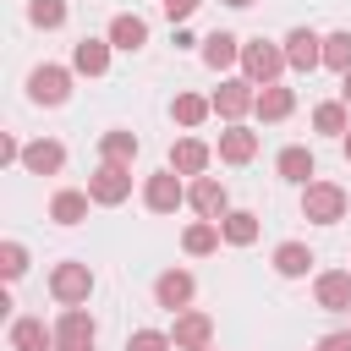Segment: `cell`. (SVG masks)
<instances>
[{
    "label": "cell",
    "instance_id": "7",
    "mask_svg": "<svg viewBox=\"0 0 351 351\" xmlns=\"http://www.w3.org/2000/svg\"><path fill=\"white\" fill-rule=\"evenodd\" d=\"M280 49H285V66L291 71H318L324 66V33H313V27H291L285 38H280Z\"/></svg>",
    "mask_w": 351,
    "mask_h": 351
},
{
    "label": "cell",
    "instance_id": "26",
    "mask_svg": "<svg viewBox=\"0 0 351 351\" xmlns=\"http://www.w3.org/2000/svg\"><path fill=\"white\" fill-rule=\"evenodd\" d=\"M88 203H93L88 192H77V186H60V192L49 197V219H55V225H82V219H88Z\"/></svg>",
    "mask_w": 351,
    "mask_h": 351
},
{
    "label": "cell",
    "instance_id": "28",
    "mask_svg": "<svg viewBox=\"0 0 351 351\" xmlns=\"http://www.w3.org/2000/svg\"><path fill=\"white\" fill-rule=\"evenodd\" d=\"M307 269H313V247L307 241H280L274 247V274L280 280H302Z\"/></svg>",
    "mask_w": 351,
    "mask_h": 351
},
{
    "label": "cell",
    "instance_id": "2",
    "mask_svg": "<svg viewBox=\"0 0 351 351\" xmlns=\"http://www.w3.org/2000/svg\"><path fill=\"white\" fill-rule=\"evenodd\" d=\"M280 71H285V49L280 44H269V38H247L241 44V77L252 88H274Z\"/></svg>",
    "mask_w": 351,
    "mask_h": 351
},
{
    "label": "cell",
    "instance_id": "41",
    "mask_svg": "<svg viewBox=\"0 0 351 351\" xmlns=\"http://www.w3.org/2000/svg\"><path fill=\"white\" fill-rule=\"evenodd\" d=\"M208 351H219V346H208Z\"/></svg>",
    "mask_w": 351,
    "mask_h": 351
},
{
    "label": "cell",
    "instance_id": "20",
    "mask_svg": "<svg viewBox=\"0 0 351 351\" xmlns=\"http://www.w3.org/2000/svg\"><path fill=\"white\" fill-rule=\"evenodd\" d=\"M219 159H225V165H252V159H258V132L241 126V121L225 126V132H219Z\"/></svg>",
    "mask_w": 351,
    "mask_h": 351
},
{
    "label": "cell",
    "instance_id": "15",
    "mask_svg": "<svg viewBox=\"0 0 351 351\" xmlns=\"http://www.w3.org/2000/svg\"><path fill=\"white\" fill-rule=\"evenodd\" d=\"M22 170H27V176H60V170H66V143L33 137V143L22 148Z\"/></svg>",
    "mask_w": 351,
    "mask_h": 351
},
{
    "label": "cell",
    "instance_id": "13",
    "mask_svg": "<svg viewBox=\"0 0 351 351\" xmlns=\"http://www.w3.org/2000/svg\"><path fill=\"white\" fill-rule=\"evenodd\" d=\"M313 302L324 313H351V269H324L313 280Z\"/></svg>",
    "mask_w": 351,
    "mask_h": 351
},
{
    "label": "cell",
    "instance_id": "3",
    "mask_svg": "<svg viewBox=\"0 0 351 351\" xmlns=\"http://www.w3.org/2000/svg\"><path fill=\"white\" fill-rule=\"evenodd\" d=\"M49 296H55L60 307H82V302L93 296V269L77 263V258L55 263V269H49Z\"/></svg>",
    "mask_w": 351,
    "mask_h": 351
},
{
    "label": "cell",
    "instance_id": "11",
    "mask_svg": "<svg viewBox=\"0 0 351 351\" xmlns=\"http://www.w3.org/2000/svg\"><path fill=\"white\" fill-rule=\"evenodd\" d=\"M192 296H197V280H192L186 269H165V274L154 280V302H159L165 313H186Z\"/></svg>",
    "mask_w": 351,
    "mask_h": 351
},
{
    "label": "cell",
    "instance_id": "32",
    "mask_svg": "<svg viewBox=\"0 0 351 351\" xmlns=\"http://www.w3.org/2000/svg\"><path fill=\"white\" fill-rule=\"evenodd\" d=\"M126 351H176V340H170V329H132Z\"/></svg>",
    "mask_w": 351,
    "mask_h": 351
},
{
    "label": "cell",
    "instance_id": "22",
    "mask_svg": "<svg viewBox=\"0 0 351 351\" xmlns=\"http://www.w3.org/2000/svg\"><path fill=\"white\" fill-rule=\"evenodd\" d=\"M219 219H192L186 230H181V252L186 258H208V252H219Z\"/></svg>",
    "mask_w": 351,
    "mask_h": 351
},
{
    "label": "cell",
    "instance_id": "31",
    "mask_svg": "<svg viewBox=\"0 0 351 351\" xmlns=\"http://www.w3.org/2000/svg\"><path fill=\"white\" fill-rule=\"evenodd\" d=\"M324 66L340 71V77L351 71V33H346V27H340V33H324Z\"/></svg>",
    "mask_w": 351,
    "mask_h": 351
},
{
    "label": "cell",
    "instance_id": "30",
    "mask_svg": "<svg viewBox=\"0 0 351 351\" xmlns=\"http://www.w3.org/2000/svg\"><path fill=\"white\" fill-rule=\"evenodd\" d=\"M66 0H27V22L33 27H44V33H55V27H66Z\"/></svg>",
    "mask_w": 351,
    "mask_h": 351
},
{
    "label": "cell",
    "instance_id": "34",
    "mask_svg": "<svg viewBox=\"0 0 351 351\" xmlns=\"http://www.w3.org/2000/svg\"><path fill=\"white\" fill-rule=\"evenodd\" d=\"M197 5H203V0H159V11H165L176 27H186V22L197 16Z\"/></svg>",
    "mask_w": 351,
    "mask_h": 351
},
{
    "label": "cell",
    "instance_id": "35",
    "mask_svg": "<svg viewBox=\"0 0 351 351\" xmlns=\"http://www.w3.org/2000/svg\"><path fill=\"white\" fill-rule=\"evenodd\" d=\"M22 148H27V143H16V137L5 132V137H0V165H22Z\"/></svg>",
    "mask_w": 351,
    "mask_h": 351
},
{
    "label": "cell",
    "instance_id": "37",
    "mask_svg": "<svg viewBox=\"0 0 351 351\" xmlns=\"http://www.w3.org/2000/svg\"><path fill=\"white\" fill-rule=\"evenodd\" d=\"M340 99H346V104H351V71H346V77H340Z\"/></svg>",
    "mask_w": 351,
    "mask_h": 351
},
{
    "label": "cell",
    "instance_id": "24",
    "mask_svg": "<svg viewBox=\"0 0 351 351\" xmlns=\"http://www.w3.org/2000/svg\"><path fill=\"white\" fill-rule=\"evenodd\" d=\"M313 132H324V137H346V132H351V104H346V99H324V104H313Z\"/></svg>",
    "mask_w": 351,
    "mask_h": 351
},
{
    "label": "cell",
    "instance_id": "25",
    "mask_svg": "<svg viewBox=\"0 0 351 351\" xmlns=\"http://www.w3.org/2000/svg\"><path fill=\"white\" fill-rule=\"evenodd\" d=\"M137 148H143V143H137V132H126V126H110V132L99 137V159H104V165H132Z\"/></svg>",
    "mask_w": 351,
    "mask_h": 351
},
{
    "label": "cell",
    "instance_id": "36",
    "mask_svg": "<svg viewBox=\"0 0 351 351\" xmlns=\"http://www.w3.org/2000/svg\"><path fill=\"white\" fill-rule=\"evenodd\" d=\"M318 351H351V329H335V335H324V340H318Z\"/></svg>",
    "mask_w": 351,
    "mask_h": 351
},
{
    "label": "cell",
    "instance_id": "14",
    "mask_svg": "<svg viewBox=\"0 0 351 351\" xmlns=\"http://www.w3.org/2000/svg\"><path fill=\"white\" fill-rule=\"evenodd\" d=\"M104 38H110V49L137 55V49L148 44V22H143L137 11H115V16H110V27H104Z\"/></svg>",
    "mask_w": 351,
    "mask_h": 351
},
{
    "label": "cell",
    "instance_id": "5",
    "mask_svg": "<svg viewBox=\"0 0 351 351\" xmlns=\"http://www.w3.org/2000/svg\"><path fill=\"white\" fill-rule=\"evenodd\" d=\"M186 203V181L165 165V170H154V176H143V208L148 214H176Z\"/></svg>",
    "mask_w": 351,
    "mask_h": 351
},
{
    "label": "cell",
    "instance_id": "27",
    "mask_svg": "<svg viewBox=\"0 0 351 351\" xmlns=\"http://www.w3.org/2000/svg\"><path fill=\"white\" fill-rule=\"evenodd\" d=\"M258 230H263V225H258V214H252V208H230V214L219 219L225 247H252V241H258Z\"/></svg>",
    "mask_w": 351,
    "mask_h": 351
},
{
    "label": "cell",
    "instance_id": "6",
    "mask_svg": "<svg viewBox=\"0 0 351 351\" xmlns=\"http://www.w3.org/2000/svg\"><path fill=\"white\" fill-rule=\"evenodd\" d=\"M88 197H93L99 208L126 203V197H132V165H104V159H99V170L88 176Z\"/></svg>",
    "mask_w": 351,
    "mask_h": 351
},
{
    "label": "cell",
    "instance_id": "18",
    "mask_svg": "<svg viewBox=\"0 0 351 351\" xmlns=\"http://www.w3.org/2000/svg\"><path fill=\"white\" fill-rule=\"evenodd\" d=\"M241 44H247V38H236V33H225V27L208 33V38H203V66H208V71H230V66H241Z\"/></svg>",
    "mask_w": 351,
    "mask_h": 351
},
{
    "label": "cell",
    "instance_id": "29",
    "mask_svg": "<svg viewBox=\"0 0 351 351\" xmlns=\"http://www.w3.org/2000/svg\"><path fill=\"white\" fill-rule=\"evenodd\" d=\"M170 115H176V126H203L208 115H214V99H203V93H176V104H170Z\"/></svg>",
    "mask_w": 351,
    "mask_h": 351
},
{
    "label": "cell",
    "instance_id": "1",
    "mask_svg": "<svg viewBox=\"0 0 351 351\" xmlns=\"http://www.w3.org/2000/svg\"><path fill=\"white\" fill-rule=\"evenodd\" d=\"M346 208H351V197H346L340 181H307V186H302V219H313V225H340Z\"/></svg>",
    "mask_w": 351,
    "mask_h": 351
},
{
    "label": "cell",
    "instance_id": "33",
    "mask_svg": "<svg viewBox=\"0 0 351 351\" xmlns=\"http://www.w3.org/2000/svg\"><path fill=\"white\" fill-rule=\"evenodd\" d=\"M0 274L5 280H22L27 274V247L22 241H0Z\"/></svg>",
    "mask_w": 351,
    "mask_h": 351
},
{
    "label": "cell",
    "instance_id": "21",
    "mask_svg": "<svg viewBox=\"0 0 351 351\" xmlns=\"http://www.w3.org/2000/svg\"><path fill=\"white\" fill-rule=\"evenodd\" d=\"M274 170H280L285 181H296V186H307V181L318 176V159H313V148H302V143H291V148H280V159H274Z\"/></svg>",
    "mask_w": 351,
    "mask_h": 351
},
{
    "label": "cell",
    "instance_id": "17",
    "mask_svg": "<svg viewBox=\"0 0 351 351\" xmlns=\"http://www.w3.org/2000/svg\"><path fill=\"white\" fill-rule=\"evenodd\" d=\"M208 159H214V148H208L203 137H176V143H170V170H176V176H192V181H197V176L208 170Z\"/></svg>",
    "mask_w": 351,
    "mask_h": 351
},
{
    "label": "cell",
    "instance_id": "4",
    "mask_svg": "<svg viewBox=\"0 0 351 351\" xmlns=\"http://www.w3.org/2000/svg\"><path fill=\"white\" fill-rule=\"evenodd\" d=\"M71 77H77L71 66H55V60H44V66H33V71H27V99L55 110V104H66V99H71Z\"/></svg>",
    "mask_w": 351,
    "mask_h": 351
},
{
    "label": "cell",
    "instance_id": "40",
    "mask_svg": "<svg viewBox=\"0 0 351 351\" xmlns=\"http://www.w3.org/2000/svg\"><path fill=\"white\" fill-rule=\"evenodd\" d=\"M55 351H93V346H55Z\"/></svg>",
    "mask_w": 351,
    "mask_h": 351
},
{
    "label": "cell",
    "instance_id": "12",
    "mask_svg": "<svg viewBox=\"0 0 351 351\" xmlns=\"http://www.w3.org/2000/svg\"><path fill=\"white\" fill-rule=\"evenodd\" d=\"M5 346H11V351H55V324H44V318L22 313V318H11Z\"/></svg>",
    "mask_w": 351,
    "mask_h": 351
},
{
    "label": "cell",
    "instance_id": "8",
    "mask_svg": "<svg viewBox=\"0 0 351 351\" xmlns=\"http://www.w3.org/2000/svg\"><path fill=\"white\" fill-rule=\"evenodd\" d=\"M252 104H258V88H252L247 77H225V82L214 88V115H219L225 126H236L241 115H252Z\"/></svg>",
    "mask_w": 351,
    "mask_h": 351
},
{
    "label": "cell",
    "instance_id": "16",
    "mask_svg": "<svg viewBox=\"0 0 351 351\" xmlns=\"http://www.w3.org/2000/svg\"><path fill=\"white\" fill-rule=\"evenodd\" d=\"M93 340H99L93 313H88V307H60V318H55V346H93Z\"/></svg>",
    "mask_w": 351,
    "mask_h": 351
},
{
    "label": "cell",
    "instance_id": "19",
    "mask_svg": "<svg viewBox=\"0 0 351 351\" xmlns=\"http://www.w3.org/2000/svg\"><path fill=\"white\" fill-rule=\"evenodd\" d=\"M71 71L77 77H104L110 71V38H77L71 44Z\"/></svg>",
    "mask_w": 351,
    "mask_h": 351
},
{
    "label": "cell",
    "instance_id": "38",
    "mask_svg": "<svg viewBox=\"0 0 351 351\" xmlns=\"http://www.w3.org/2000/svg\"><path fill=\"white\" fill-rule=\"evenodd\" d=\"M340 154H346V165H351V132H346V137H340Z\"/></svg>",
    "mask_w": 351,
    "mask_h": 351
},
{
    "label": "cell",
    "instance_id": "23",
    "mask_svg": "<svg viewBox=\"0 0 351 351\" xmlns=\"http://www.w3.org/2000/svg\"><path fill=\"white\" fill-rule=\"evenodd\" d=\"M291 110H296V88H285V82L258 88V104H252V115H258V121H285Z\"/></svg>",
    "mask_w": 351,
    "mask_h": 351
},
{
    "label": "cell",
    "instance_id": "10",
    "mask_svg": "<svg viewBox=\"0 0 351 351\" xmlns=\"http://www.w3.org/2000/svg\"><path fill=\"white\" fill-rule=\"evenodd\" d=\"M170 340H176V351H208L214 346V318L197 313V307H186V313H176Z\"/></svg>",
    "mask_w": 351,
    "mask_h": 351
},
{
    "label": "cell",
    "instance_id": "9",
    "mask_svg": "<svg viewBox=\"0 0 351 351\" xmlns=\"http://www.w3.org/2000/svg\"><path fill=\"white\" fill-rule=\"evenodd\" d=\"M186 208H192L197 219H225V214H230V192H225V181H219V176H197V181H186Z\"/></svg>",
    "mask_w": 351,
    "mask_h": 351
},
{
    "label": "cell",
    "instance_id": "39",
    "mask_svg": "<svg viewBox=\"0 0 351 351\" xmlns=\"http://www.w3.org/2000/svg\"><path fill=\"white\" fill-rule=\"evenodd\" d=\"M219 5H236V11H247V5H252V0H219Z\"/></svg>",
    "mask_w": 351,
    "mask_h": 351
}]
</instances>
